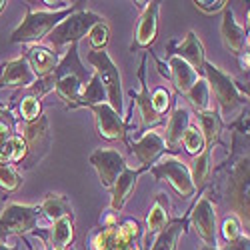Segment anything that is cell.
<instances>
[{
	"mask_svg": "<svg viewBox=\"0 0 250 250\" xmlns=\"http://www.w3.org/2000/svg\"><path fill=\"white\" fill-rule=\"evenodd\" d=\"M46 246H48V242L42 240V246H40V248H34V250H46Z\"/></svg>",
	"mask_w": 250,
	"mask_h": 250,
	"instance_id": "46",
	"label": "cell"
},
{
	"mask_svg": "<svg viewBox=\"0 0 250 250\" xmlns=\"http://www.w3.org/2000/svg\"><path fill=\"white\" fill-rule=\"evenodd\" d=\"M50 246H70L74 242V220L72 218H60L52 222V228L48 230Z\"/></svg>",
	"mask_w": 250,
	"mask_h": 250,
	"instance_id": "29",
	"label": "cell"
},
{
	"mask_svg": "<svg viewBox=\"0 0 250 250\" xmlns=\"http://www.w3.org/2000/svg\"><path fill=\"white\" fill-rule=\"evenodd\" d=\"M26 158V144L22 140V136H20L18 132L4 144L2 150H0V160H4L8 164H16L20 166V162H22Z\"/></svg>",
	"mask_w": 250,
	"mask_h": 250,
	"instance_id": "31",
	"label": "cell"
},
{
	"mask_svg": "<svg viewBox=\"0 0 250 250\" xmlns=\"http://www.w3.org/2000/svg\"><path fill=\"white\" fill-rule=\"evenodd\" d=\"M186 224H188V214L182 216V218H176V220H170L156 234L150 250H176L180 236L186 232Z\"/></svg>",
	"mask_w": 250,
	"mask_h": 250,
	"instance_id": "23",
	"label": "cell"
},
{
	"mask_svg": "<svg viewBox=\"0 0 250 250\" xmlns=\"http://www.w3.org/2000/svg\"><path fill=\"white\" fill-rule=\"evenodd\" d=\"M232 164L220 166V172H226V192L228 206L232 208L240 226L250 224V204H248V134L232 132Z\"/></svg>",
	"mask_w": 250,
	"mask_h": 250,
	"instance_id": "1",
	"label": "cell"
},
{
	"mask_svg": "<svg viewBox=\"0 0 250 250\" xmlns=\"http://www.w3.org/2000/svg\"><path fill=\"white\" fill-rule=\"evenodd\" d=\"M170 48H172L174 56L182 58L186 64L192 66V70L198 76H202V66L206 62V52H204V46H202L200 38L196 36L194 30H190L188 34H186V38L182 40V42H172Z\"/></svg>",
	"mask_w": 250,
	"mask_h": 250,
	"instance_id": "18",
	"label": "cell"
},
{
	"mask_svg": "<svg viewBox=\"0 0 250 250\" xmlns=\"http://www.w3.org/2000/svg\"><path fill=\"white\" fill-rule=\"evenodd\" d=\"M166 66H168V68H166V70H168V80L172 82L174 88L180 94H186L192 88L194 82L198 80V74L192 70V66L186 64L182 58H178L174 54L168 56V60H166Z\"/></svg>",
	"mask_w": 250,
	"mask_h": 250,
	"instance_id": "20",
	"label": "cell"
},
{
	"mask_svg": "<svg viewBox=\"0 0 250 250\" xmlns=\"http://www.w3.org/2000/svg\"><path fill=\"white\" fill-rule=\"evenodd\" d=\"M222 236H224L226 242H234V240H238L242 236V226H240L236 216L224 218V222H222Z\"/></svg>",
	"mask_w": 250,
	"mask_h": 250,
	"instance_id": "39",
	"label": "cell"
},
{
	"mask_svg": "<svg viewBox=\"0 0 250 250\" xmlns=\"http://www.w3.org/2000/svg\"><path fill=\"white\" fill-rule=\"evenodd\" d=\"M200 250H220V248L218 246H202Z\"/></svg>",
	"mask_w": 250,
	"mask_h": 250,
	"instance_id": "44",
	"label": "cell"
},
{
	"mask_svg": "<svg viewBox=\"0 0 250 250\" xmlns=\"http://www.w3.org/2000/svg\"><path fill=\"white\" fill-rule=\"evenodd\" d=\"M144 170H148V168H144V166H140V168H136V170L126 168V170H124V172L116 178L114 186L110 188V190H112L110 210H114V212H120V210H122V206L126 204V200H128V196H130V192H132V188H134L138 176H140Z\"/></svg>",
	"mask_w": 250,
	"mask_h": 250,
	"instance_id": "22",
	"label": "cell"
},
{
	"mask_svg": "<svg viewBox=\"0 0 250 250\" xmlns=\"http://www.w3.org/2000/svg\"><path fill=\"white\" fill-rule=\"evenodd\" d=\"M16 132L22 136L26 144V158L20 162L18 168L30 170L42 160L50 146H52V134H50V122L46 114H40L32 122H16Z\"/></svg>",
	"mask_w": 250,
	"mask_h": 250,
	"instance_id": "5",
	"label": "cell"
},
{
	"mask_svg": "<svg viewBox=\"0 0 250 250\" xmlns=\"http://www.w3.org/2000/svg\"><path fill=\"white\" fill-rule=\"evenodd\" d=\"M38 218H40V206L10 202L0 214V242L12 234L24 236L36 230Z\"/></svg>",
	"mask_w": 250,
	"mask_h": 250,
	"instance_id": "9",
	"label": "cell"
},
{
	"mask_svg": "<svg viewBox=\"0 0 250 250\" xmlns=\"http://www.w3.org/2000/svg\"><path fill=\"white\" fill-rule=\"evenodd\" d=\"M150 98H152V108H154V112L162 118L166 112H168L170 104H172V96H170V92L166 90V88H156V90L150 94Z\"/></svg>",
	"mask_w": 250,
	"mask_h": 250,
	"instance_id": "38",
	"label": "cell"
},
{
	"mask_svg": "<svg viewBox=\"0 0 250 250\" xmlns=\"http://www.w3.org/2000/svg\"><path fill=\"white\" fill-rule=\"evenodd\" d=\"M198 122H200V132L204 136V142L206 146H214V142L218 140L220 136V130H222V118L218 114V110L210 108L206 112H198Z\"/></svg>",
	"mask_w": 250,
	"mask_h": 250,
	"instance_id": "27",
	"label": "cell"
},
{
	"mask_svg": "<svg viewBox=\"0 0 250 250\" xmlns=\"http://www.w3.org/2000/svg\"><path fill=\"white\" fill-rule=\"evenodd\" d=\"M142 226L134 218L118 220L114 214L106 216L102 228L90 236V250H140Z\"/></svg>",
	"mask_w": 250,
	"mask_h": 250,
	"instance_id": "2",
	"label": "cell"
},
{
	"mask_svg": "<svg viewBox=\"0 0 250 250\" xmlns=\"http://www.w3.org/2000/svg\"><path fill=\"white\" fill-rule=\"evenodd\" d=\"M22 184V178L16 172V168L12 164L0 160V188L4 192H16Z\"/></svg>",
	"mask_w": 250,
	"mask_h": 250,
	"instance_id": "34",
	"label": "cell"
},
{
	"mask_svg": "<svg viewBox=\"0 0 250 250\" xmlns=\"http://www.w3.org/2000/svg\"><path fill=\"white\" fill-rule=\"evenodd\" d=\"M220 36H222L224 46L230 50L236 58H242L244 54H248V32L234 20V12L228 4L222 10Z\"/></svg>",
	"mask_w": 250,
	"mask_h": 250,
	"instance_id": "13",
	"label": "cell"
},
{
	"mask_svg": "<svg viewBox=\"0 0 250 250\" xmlns=\"http://www.w3.org/2000/svg\"><path fill=\"white\" fill-rule=\"evenodd\" d=\"M202 74L210 86V92H214V98L218 102V114L222 116H232L242 108H248V88L238 86L236 82L222 72L218 66H214L212 62H204Z\"/></svg>",
	"mask_w": 250,
	"mask_h": 250,
	"instance_id": "3",
	"label": "cell"
},
{
	"mask_svg": "<svg viewBox=\"0 0 250 250\" xmlns=\"http://www.w3.org/2000/svg\"><path fill=\"white\" fill-rule=\"evenodd\" d=\"M102 102H106V90H104L100 78L92 72L90 80L86 82V86L82 88L74 108H90V106H96V104H102Z\"/></svg>",
	"mask_w": 250,
	"mask_h": 250,
	"instance_id": "26",
	"label": "cell"
},
{
	"mask_svg": "<svg viewBox=\"0 0 250 250\" xmlns=\"http://www.w3.org/2000/svg\"><path fill=\"white\" fill-rule=\"evenodd\" d=\"M88 162L96 170V174L100 178V184L104 186V188H112L116 178L128 168L124 154L114 150V148H96L90 154Z\"/></svg>",
	"mask_w": 250,
	"mask_h": 250,
	"instance_id": "11",
	"label": "cell"
},
{
	"mask_svg": "<svg viewBox=\"0 0 250 250\" xmlns=\"http://www.w3.org/2000/svg\"><path fill=\"white\" fill-rule=\"evenodd\" d=\"M40 214H44L52 222H56L60 218H72L74 220L72 204L68 202L66 196H62V194H48L44 198V202L40 204Z\"/></svg>",
	"mask_w": 250,
	"mask_h": 250,
	"instance_id": "25",
	"label": "cell"
},
{
	"mask_svg": "<svg viewBox=\"0 0 250 250\" xmlns=\"http://www.w3.org/2000/svg\"><path fill=\"white\" fill-rule=\"evenodd\" d=\"M180 144L184 146V150L188 152V154H192V156H198L204 148H208L206 142H204V136H202V132H200L198 126H188V130L184 132Z\"/></svg>",
	"mask_w": 250,
	"mask_h": 250,
	"instance_id": "33",
	"label": "cell"
},
{
	"mask_svg": "<svg viewBox=\"0 0 250 250\" xmlns=\"http://www.w3.org/2000/svg\"><path fill=\"white\" fill-rule=\"evenodd\" d=\"M16 102H18V112H20L22 122H32L42 114V102L34 96H22ZM16 102H12V104H16Z\"/></svg>",
	"mask_w": 250,
	"mask_h": 250,
	"instance_id": "35",
	"label": "cell"
},
{
	"mask_svg": "<svg viewBox=\"0 0 250 250\" xmlns=\"http://www.w3.org/2000/svg\"><path fill=\"white\" fill-rule=\"evenodd\" d=\"M148 170L158 182H168L180 198H190L196 192V186L190 178V168L174 156L158 158Z\"/></svg>",
	"mask_w": 250,
	"mask_h": 250,
	"instance_id": "8",
	"label": "cell"
},
{
	"mask_svg": "<svg viewBox=\"0 0 250 250\" xmlns=\"http://www.w3.org/2000/svg\"><path fill=\"white\" fill-rule=\"evenodd\" d=\"M36 80L24 56L12 58L0 66V88H28Z\"/></svg>",
	"mask_w": 250,
	"mask_h": 250,
	"instance_id": "15",
	"label": "cell"
},
{
	"mask_svg": "<svg viewBox=\"0 0 250 250\" xmlns=\"http://www.w3.org/2000/svg\"><path fill=\"white\" fill-rule=\"evenodd\" d=\"M14 134H16V118L12 116L10 108H0V150Z\"/></svg>",
	"mask_w": 250,
	"mask_h": 250,
	"instance_id": "37",
	"label": "cell"
},
{
	"mask_svg": "<svg viewBox=\"0 0 250 250\" xmlns=\"http://www.w3.org/2000/svg\"><path fill=\"white\" fill-rule=\"evenodd\" d=\"M22 56L26 58L28 66H30V70L34 72L36 78L54 72V68L58 66V60H60V56H58L54 50H50L48 46H42V44L30 46Z\"/></svg>",
	"mask_w": 250,
	"mask_h": 250,
	"instance_id": "19",
	"label": "cell"
},
{
	"mask_svg": "<svg viewBox=\"0 0 250 250\" xmlns=\"http://www.w3.org/2000/svg\"><path fill=\"white\" fill-rule=\"evenodd\" d=\"M138 80H140V92H130L132 106H136L140 110L142 128H152V126H156L162 118L152 108V98H150V90H148V84H146V54H144L142 60H140Z\"/></svg>",
	"mask_w": 250,
	"mask_h": 250,
	"instance_id": "16",
	"label": "cell"
},
{
	"mask_svg": "<svg viewBox=\"0 0 250 250\" xmlns=\"http://www.w3.org/2000/svg\"><path fill=\"white\" fill-rule=\"evenodd\" d=\"M226 4H228L226 0H214V2H206V0H196V2H194L196 10H202V12H206V14H214V12H218V10H224Z\"/></svg>",
	"mask_w": 250,
	"mask_h": 250,
	"instance_id": "40",
	"label": "cell"
},
{
	"mask_svg": "<svg viewBox=\"0 0 250 250\" xmlns=\"http://www.w3.org/2000/svg\"><path fill=\"white\" fill-rule=\"evenodd\" d=\"M190 104L196 108V112H206L210 110V86L204 76H198V80L192 84V88L186 92Z\"/></svg>",
	"mask_w": 250,
	"mask_h": 250,
	"instance_id": "30",
	"label": "cell"
},
{
	"mask_svg": "<svg viewBox=\"0 0 250 250\" xmlns=\"http://www.w3.org/2000/svg\"><path fill=\"white\" fill-rule=\"evenodd\" d=\"M158 10H160V2H146L142 8L140 20L134 30V42L130 46V50H140V48H148L150 44H154L156 34H158Z\"/></svg>",
	"mask_w": 250,
	"mask_h": 250,
	"instance_id": "14",
	"label": "cell"
},
{
	"mask_svg": "<svg viewBox=\"0 0 250 250\" xmlns=\"http://www.w3.org/2000/svg\"><path fill=\"white\" fill-rule=\"evenodd\" d=\"M86 36H88V42H90L92 50H104V46H106L108 40H110V28H108V24L104 22V20H100V22H96L88 30Z\"/></svg>",
	"mask_w": 250,
	"mask_h": 250,
	"instance_id": "36",
	"label": "cell"
},
{
	"mask_svg": "<svg viewBox=\"0 0 250 250\" xmlns=\"http://www.w3.org/2000/svg\"><path fill=\"white\" fill-rule=\"evenodd\" d=\"M168 222H170V202L166 198V194L160 192L146 216V236H156Z\"/></svg>",
	"mask_w": 250,
	"mask_h": 250,
	"instance_id": "24",
	"label": "cell"
},
{
	"mask_svg": "<svg viewBox=\"0 0 250 250\" xmlns=\"http://www.w3.org/2000/svg\"><path fill=\"white\" fill-rule=\"evenodd\" d=\"M50 250H70V248H66V246H50Z\"/></svg>",
	"mask_w": 250,
	"mask_h": 250,
	"instance_id": "43",
	"label": "cell"
},
{
	"mask_svg": "<svg viewBox=\"0 0 250 250\" xmlns=\"http://www.w3.org/2000/svg\"><path fill=\"white\" fill-rule=\"evenodd\" d=\"M4 8H6V2H4V0H0V14H2Z\"/></svg>",
	"mask_w": 250,
	"mask_h": 250,
	"instance_id": "45",
	"label": "cell"
},
{
	"mask_svg": "<svg viewBox=\"0 0 250 250\" xmlns=\"http://www.w3.org/2000/svg\"><path fill=\"white\" fill-rule=\"evenodd\" d=\"M188 222L192 224V228L200 236V240L204 242V246H216L218 244V238H216V208H214V202L210 200V196L202 194L196 200V204L190 208Z\"/></svg>",
	"mask_w": 250,
	"mask_h": 250,
	"instance_id": "10",
	"label": "cell"
},
{
	"mask_svg": "<svg viewBox=\"0 0 250 250\" xmlns=\"http://www.w3.org/2000/svg\"><path fill=\"white\" fill-rule=\"evenodd\" d=\"M104 20L100 14L92 12V10H84V8H78L72 14H68L62 22L46 36L48 38V44L54 48V52L58 54V50L66 44H76L82 36H86L88 30Z\"/></svg>",
	"mask_w": 250,
	"mask_h": 250,
	"instance_id": "6",
	"label": "cell"
},
{
	"mask_svg": "<svg viewBox=\"0 0 250 250\" xmlns=\"http://www.w3.org/2000/svg\"><path fill=\"white\" fill-rule=\"evenodd\" d=\"M90 110L94 114L96 132H98L100 138H104V140H126L128 124L116 110L110 108L108 102L90 106Z\"/></svg>",
	"mask_w": 250,
	"mask_h": 250,
	"instance_id": "12",
	"label": "cell"
},
{
	"mask_svg": "<svg viewBox=\"0 0 250 250\" xmlns=\"http://www.w3.org/2000/svg\"><path fill=\"white\" fill-rule=\"evenodd\" d=\"M0 250H18V246H16V244L8 246V244H4V242H0Z\"/></svg>",
	"mask_w": 250,
	"mask_h": 250,
	"instance_id": "42",
	"label": "cell"
},
{
	"mask_svg": "<svg viewBox=\"0 0 250 250\" xmlns=\"http://www.w3.org/2000/svg\"><path fill=\"white\" fill-rule=\"evenodd\" d=\"M248 248H250V240H248V234H246V236H240L234 242H228L220 250H248Z\"/></svg>",
	"mask_w": 250,
	"mask_h": 250,
	"instance_id": "41",
	"label": "cell"
},
{
	"mask_svg": "<svg viewBox=\"0 0 250 250\" xmlns=\"http://www.w3.org/2000/svg\"><path fill=\"white\" fill-rule=\"evenodd\" d=\"M78 8H82V2H74L70 8L58 10V12H50V10L32 12L30 6L26 4V18L10 34V42H14V44H18V42H22V44H26V42H40V40L46 38L68 14H72Z\"/></svg>",
	"mask_w": 250,
	"mask_h": 250,
	"instance_id": "4",
	"label": "cell"
},
{
	"mask_svg": "<svg viewBox=\"0 0 250 250\" xmlns=\"http://www.w3.org/2000/svg\"><path fill=\"white\" fill-rule=\"evenodd\" d=\"M88 62L94 66V74L100 78L104 90H106V102L110 104V108L116 110L120 116L124 112V92H122V78L108 56L106 50H90L88 52Z\"/></svg>",
	"mask_w": 250,
	"mask_h": 250,
	"instance_id": "7",
	"label": "cell"
},
{
	"mask_svg": "<svg viewBox=\"0 0 250 250\" xmlns=\"http://www.w3.org/2000/svg\"><path fill=\"white\" fill-rule=\"evenodd\" d=\"M190 126V112L188 108L184 106H176L168 118V124H166V130H164V142H166V148L168 150H176L178 144L184 136V132L188 130Z\"/></svg>",
	"mask_w": 250,
	"mask_h": 250,
	"instance_id": "21",
	"label": "cell"
},
{
	"mask_svg": "<svg viewBox=\"0 0 250 250\" xmlns=\"http://www.w3.org/2000/svg\"><path fill=\"white\" fill-rule=\"evenodd\" d=\"M212 148H214V146L204 148V150L196 156V160H194V164H192L190 178H192V182H194L196 188H198V186H202V184L208 180V176H210V172H212V168H210V154H212Z\"/></svg>",
	"mask_w": 250,
	"mask_h": 250,
	"instance_id": "32",
	"label": "cell"
},
{
	"mask_svg": "<svg viewBox=\"0 0 250 250\" xmlns=\"http://www.w3.org/2000/svg\"><path fill=\"white\" fill-rule=\"evenodd\" d=\"M82 86H84V84H82V82L76 76H62V78L56 80L54 90H56L58 98L66 104V108L68 110H74V104L78 102V96L82 92Z\"/></svg>",
	"mask_w": 250,
	"mask_h": 250,
	"instance_id": "28",
	"label": "cell"
},
{
	"mask_svg": "<svg viewBox=\"0 0 250 250\" xmlns=\"http://www.w3.org/2000/svg\"><path fill=\"white\" fill-rule=\"evenodd\" d=\"M166 150V142L158 130H146L136 142H130V152L142 162L144 168H150Z\"/></svg>",
	"mask_w": 250,
	"mask_h": 250,
	"instance_id": "17",
	"label": "cell"
}]
</instances>
